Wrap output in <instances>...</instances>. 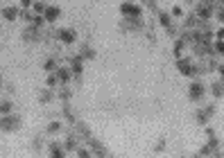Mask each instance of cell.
I'll return each instance as SVG.
<instances>
[{
	"label": "cell",
	"instance_id": "6da1fadb",
	"mask_svg": "<svg viewBox=\"0 0 224 158\" xmlns=\"http://www.w3.org/2000/svg\"><path fill=\"white\" fill-rule=\"evenodd\" d=\"M122 14H125V16H134V18H138V16H140V9H138V7H134V5H122Z\"/></svg>",
	"mask_w": 224,
	"mask_h": 158
},
{
	"label": "cell",
	"instance_id": "277c9868",
	"mask_svg": "<svg viewBox=\"0 0 224 158\" xmlns=\"http://www.w3.org/2000/svg\"><path fill=\"white\" fill-rule=\"evenodd\" d=\"M73 70H75V72H79V70H82V59H79V57H75V59H73Z\"/></svg>",
	"mask_w": 224,
	"mask_h": 158
},
{
	"label": "cell",
	"instance_id": "9c48e42d",
	"mask_svg": "<svg viewBox=\"0 0 224 158\" xmlns=\"http://www.w3.org/2000/svg\"><path fill=\"white\" fill-rule=\"evenodd\" d=\"M215 50H217V52H222V54H224V43H222V41H220V43H217V45H215Z\"/></svg>",
	"mask_w": 224,
	"mask_h": 158
},
{
	"label": "cell",
	"instance_id": "5b68a950",
	"mask_svg": "<svg viewBox=\"0 0 224 158\" xmlns=\"http://www.w3.org/2000/svg\"><path fill=\"white\" fill-rule=\"evenodd\" d=\"M179 70H181V72H186V75H188V72H190V66H188V61H179Z\"/></svg>",
	"mask_w": 224,
	"mask_h": 158
},
{
	"label": "cell",
	"instance_id": "8992f818",
	"mask_svg": "<svg viewBox=\"0 0 224 158\" xmlns=\"http://www.w3.org/2000/svg\"><path fill=\"white\" fill-rule=\"evenodd\" d=\"M5 16H7V18H16V9H12V7L5 9Z\"/></svg>",
	"mask_w": 224,
	"mask_h": 158
},
{
	"label": "cell",
	"instance_id": "3957f363",
	"mask_svg": "<svg viewBox=\"0 0 224 158\" xmlns=\"http://www.w3.org/2000/svg\"><path fill=\"white\" fill-rule=\"evenodd\" d=\"M201 93H204V88H201V84H195V86L190 88V95H192V97H199Z\"/></svg>",
	"mask_w": 224,
	"mask_h": 158
},
{
	"label": "cell",
	"instance_id": "7a4b0ae2",
	"mask_svg": "<svg viewBox=\"0 0 224 158\" xmlns=\"http://www.w3.org/2000/svg\"><path fill=\"white\" fill-rule=\"evenodd\" d=\"M57 16H59V9H57V7H50V9H45V18H48V21H54Z\"/></svg>",
	"mask_w": 224,
	"mask_h": 158
},
{
	"label": "cell",
	"instance_id": "52a82bcc",
	"mask_svg": "<svg viewBox=\"0 0 224 158\" xmlns=\"http://www.w3.org/2000/svg\"><path fill=\"white\" fill-rule=\"evenodd\" d=\"M61 39H64V41H73L75 36H73V32H61Z\"/></svg>",
	"mask_w": 224,
	"mask_h": 158
},
{
	"label": "cell",
	"instance_id": "ba28073f",
	"mask_svg": "<svg viewBox=\"0 0 224 158\" xmlns=\"http://www.w3.org/2000/svg\"><path fill=\"white\" fill-rule=\"evenodd\" d=\"M161 23L168 27V25H170V16H168V14H161Z\"/></svg>",
	"mask_w": 224,
	"mask_h": 158
}]
</instances>
